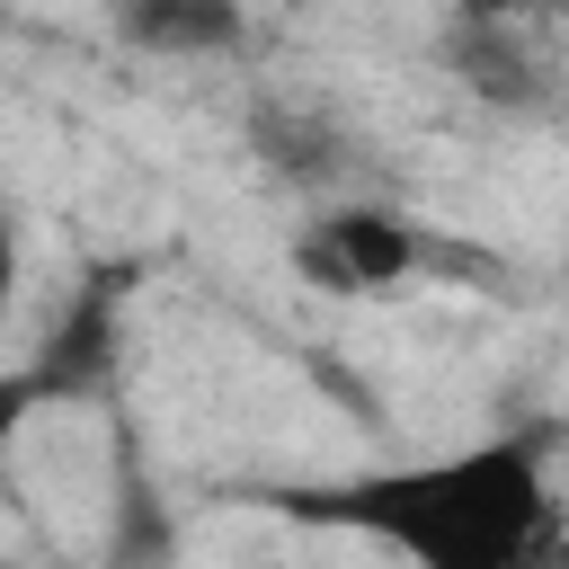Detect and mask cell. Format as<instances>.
<instances>
[{"instance_id": "277c9868", "label": "cell", "mask_w": 569, "mask_h": 569, "mask_svg": "<svg viewBox=\"0 0 569 569\" xmlns=\"http://www.w3.org/2000/svg\"><path fill=\"white\" fill-rule=\"evenodd\" d=\"M445 71L498 107V116H551L560 107V71L542 53L533 27H498V18H445Z\"/></svg>"}, {"instance_id": "5b68a950", "label": "cell", "mask_w": 569, "mask_h": 569, "mask_svg": "<svg viewBox=\"0 0 569 569\" xmlns=\"http://www.w3.org/2000/svg\"><path fill=\"white\" fill-rule=\"evenodd\" d=\"M249 151L284 187H338L347 160H356V133L329 107H311V98H258L249 107Z\"/></svg>"}, {"instance_id": "ba28073f", "label": "cell", "mask_w": 569, "mask_h": 569, "mask_svg": "<svg viewBox=\"0 0 569 569\" xmlns=\"http://www.w3.org/2000/svg\"><path fill=\"white\" fill-rule=\"evenodd\" d=\"M44 400H36V382H27V365H0V462H9V445L27 436V418H36Z\"/></svg>"}, {"instance_id": "7a4b0ae2", "label": "cell", "mask_w": 569, "mask_h": 569, "mask_svg": "<svg viewBox=\"0 0 569 569\" xmlns=\"http://www.w3.org/2000/svg\"><path fill=\"white\" fill-rule=\"evenodd\" d=\"M427 258H436V240L365 196H338L293 231V276L320 293H400Z\"/></svg>"}, {"instance_id": "8992f818", "label": "cell", "mask_w": 569, "mask_h": 569, "mask_svg": "<svg viewBox=\"0 0 569 569\" xmlns=\"http://www.w3.org/2000/svg\"><path fill=\"white\" fill-rule=\"evenodd\" d=\"M116 36L160 62H231L249 44L240 0H116Z\"/></svg>"}, {"instance_id": "6da1fadb", "label": "cell", "mask_w": 569, "mask_h": 569, "mask_svg": "<svg viewBox=\"0 0 569 569\" xmlns=\"http://www.w3.org/2000/svg\"><path fill=\"white\" fill-rule=\"evenodd\" d=\"M267 507L320 533H365L409 569H569V525L542 471V436H489L436 462L293 480L267 489Z\"/></svg>"}, {"instance_id": "30bf717a", "label": "cell", "mask_w": 569, "mask_h": 569, "mask_svg": "<svg viewBox=\"0 0 569 569\" xmlns=\"http://www.w3.org/2000/svg\"><path fill=\"white\" fill-rule=\"evenodd\" d=\"M9 302H18V213L0 204V320H9Z\"/></svg>"}, {"instance_id": "52a82bcc", "label": "cell", "mask_w": 569, "mask_h": 569, "mask_svg": "<svg viewBox=\"0 0 569 569\" xmlns=\"http://www.w3.org/2000/svg\"><path fill=\"white\" fill-rule=\"evenodd\" d=\"M107 569H178V525L160 489L133 471V453L116 462V498H107Z\"/></svg>"}, {"instance_id": "9c48e42d", "label": "cell", "mask_w": 569, "mask_h": 569, "mask_svg": "<svg viewBox=\"0 0 569 569\" xmlns=\"http://www.w3.org/2000/svg\"><path fill=\"white\" fill-rule=\"evenodd\" d=\"M569 0H453V18H498V27H542L560 18Z\"/></svg>"}, {"instance_id": "3957f363", "label": "cell", "mask_w": 569, "mask_h": 569, "mask_svg": "<svg viewBox=\"0 0 569 569\" xmlns=\"http://www.w3.org/2000/svg\"><path fill=\"white\" fill-rule=\"evenodd\" d=\"M124 293H133V267H98L62 302V320L27 356V382H36L44 409L53 400H107L116 391V373H124Z\"/></svg>"}, {"instance_id": "8fae6325", "label": "cell", "mask_w": 569, "mask_h": 569, "mask_svg": "<svg viewBox=\"0 0 569 569\" xmlns=\"http://www.w3.org/2000/svg\"><path fill=\"white\" fill-rule=\"evenodd\" d=\"M0 569H27V560H0Z\"/></svg>"}]
</instances>
